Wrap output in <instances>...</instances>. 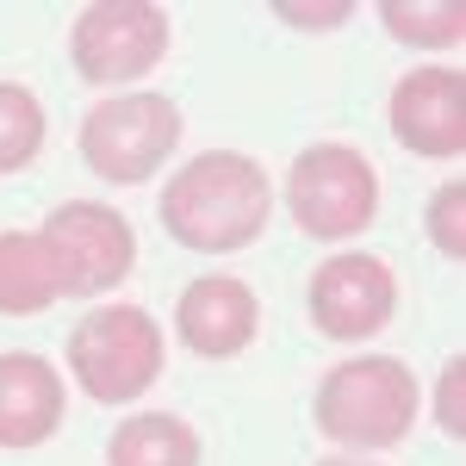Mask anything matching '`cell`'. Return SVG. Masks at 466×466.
Here are the masks:
<instances>
[{
    "mask_svg": "<svg viewBox=\"0 0 466 466\" xmlns=\"http://www.w3.org/2000/svg\"><path fill=\"white\" fill-rule=\"evenodd\" d=\"M156 212L180 249L237 255L274 218V175L243 149H206V156L180 162V175H168Z\"/></svg>",
    "mask_w": 466,
    "mask_h": 466,
    "instance_id": "cell-1",
    "label": "cell"
},
{
    "mask_svg": "<svg viewBox=\"0 0 466 466\" xmlns=\"http://www.w3.org/2000/svg\"><path fill=\"white\" fill-rule=\"evenodd\" d=\"M417 410H423V386L392 355L336 360L318 380V404H311L318 430L336 448H398L417 430Z\"/></svg>",
    "mask_w": 466,
    "mask_h": 466,
    "instance_id": "cell-2",
    "label": "cell"
},
{
    "mask_svg": "<svg viewBox=\"0 0 466 466\" xmlns=\"http://www.w3.org/2000/svg\"><path fill=\"white\" fill-rule=\"evenodd\" d=\"M162 323L137 305H100L69 329V373L94 404H137L162 380Z\"/></svg>",
    "mask_w": 466,
    "mask_h": 466,
    "instance_id": "cell-3",
    "label": "cell"
},
{
    "mask_svg": "<svg viewBox=\"0 0 466 466\" xmlns=\"http://www.w3.org/2000/svg\"><path fill=\"white\" fill-rule=\"evenodd\" d=\"M287 212L311 243H349L380 218V168L355 144H311L287 168Z\"/></svg>",
    "mask_w": 466,
    "mask_h": 466,
    "instance_id": "cell-4",
    "label": "cell"
},
{
    "mask_svg": "<svg viewBox=\"0 0 466 466\" xmlns=\"http://www.w3.org/2000/svg\"><path fill=\"white\" fill-rule=\"evenodd\" d=\"M180 131L187 118L168 94H112L81 118V156L100 180L137 187L180 149Z\"/></svg>",
    "mask_w": 466,
    "mask_h": 466,
    "instance_id": "cell-5",
    "label": "cell"
},
{
    "mask_svg": "<svg viewBox=\"0 0 466 466\" xmlns=\"http://www.w3.org/2000/svg\"><path fill=\"white\" fill-rule=\"evenodd\" d=\"M44 249L56 261L63 299H100L118 280H131L137 268V230L118 206H94V199H69L44 218Z\"/></svg>",
    "mask_w": 466,
    "mask_h": 466,
    "instance_id": "cell-6",
    "label": "cell"
},
{
    "mask_svg": "<svg viewBox=\"0 0 466 466\" xmlns=\"http://www.w3.org/2000/svg\"><path fill=\"white\" fill-rule=\"evenodd\" d=\"M168 13L156 0H100V6H81L69 32V50H75V69L81 81L94 87H125L149 75L162 56H168Z\"/></svg>",
    "mask_w": 466,
    "mask_h": 466,
    "instance_id": "cell-7",
    "label": "cell"
},
{
    "mask_svg": "<svg viewBox=\"0 0 466 466\" xmlns=\"http://www.w3.org/2000/svg\"><path fill=\"white\" fill-rule=\"evenodd\" d=\"M305 311L318 323V336H329V342H367L398 311V274L373 249L323 255L311 287H305Z\"/></svg>",
    "mask_w": 466,
    "mask_h": 466,
    "instance_id": "cell-8",
    "label": "cell"
},
{
    "mask_svg": "<svg viewBox=\"0 0 466 466\" xmlns=\"http://www.w3.org/2000/svg\"><path fill=\"white\" fill-rule=\"evenodd\" d=\"M392 137L410 156L461 162L466 156V75L454 63H417L392 87Z\"/></svg>",
    "mask_w": 466,
    "mask_h": 466,
    "instance_id": "cell-9",
    "label": "cell"
},
{
    "mask_svg": "<svg viewBox=\"0 0 466 466\" xmlns=\"http://www.w3.org/2000/svg\"><path fill=\"white\" fill-rule=\"evenodd\" d=\"M175 329H180V342H187L193 355L230 360L255 342V329H261V299H255V287L237 280V274H199V280H187V292H180Z\"/></svg>",
    "mask_w": 466,
    "mask_h": 466,
    "instance_id": "cell-10",
    "label": "cell"
},
{
    "mask_svg": "<svg viewBox=\"0 0 466 466\" xmlns=\"http://www.w3.org/2000/svg\"><path fill=\"white\" fill-rule=\"evenodd\" d=\"M63 373L32 349H6L0 355V448H37L63 430Z\"/></svg>",
    "mask_w": 466,
    "mask_h": 466,
    "instance_id": "cell-11",
    "label": "cell"
},
{
    "mask_svg": "<svg viewBox=\"0 0 466 466\" xmlns=\"http://www.w3.org/2000/svg\"><path fill=\"white\" fill-rule=\"evenodd\" d=\"M63 299L56 261L37 230H0V318H37Z\"/></svg>",
    "mask_w": 466,
    "mask_h": 466,
    "instance_id": "cell-12",
    "label": "cell"
},
{
    "mask_svg": "<svg viewBox=\"0 0 466 466\" xmlns=\"http://www.w3.org/2000/svg\"><path fill=\"white\" fill-rule=\"evenodd\" d=\"M106 466H199V430L175 410H137L106 435Z\"/></svg>",
    "mask_w": 466,
    "mask_h": 466,
    "instance_id": "cell-13",
    "label": "cell"
},
{
    "mask_svg": "<svg viewBox=\"0 0 466 466\" xmlns=\"http://www.w3.org/2000/svg\"><path fill=\"white\" fill-rule=\"evenodd\" d=\"M380 19L398 44L410 50H454L466 37V6L461 0H380Z\"/></svg>",
    "mask_w": 466,
    "mask_h": 466,
    "instance_id": "cell-14",
    "label": "cell"
},
{
    "mask_svg": "<svg viewBox=\"0 0 466 466\" xmlns=\"http://www.w3.org/2000/svg\"><path fill=\"white\" fill-rule=\"evenodd\" d=\"M44 106H37L32 87L19 81H0V175H19L32 168L37 149H44Z\"/></svg>",
    "mask_w": 466,
    "mask_h": 466,
    "instance_id": "cell-15",
    "label": "cell"
},
{
    "mask_svg": "<svg viewBox=\"0 0 466 466\" xmlns=\"http://www.w3.org/2000/svg\"><path fill=\"white\" fill-rule=\"evenodd\" d=\"M430 243L435 255H448V261H466V180H441L430 199Z\"/></svg>",
    "mask_w": 466,
    "mask_h": 466,
    "instance_id": "cell-16",
    "label": "cell"
},
{
    "mask_svg": "<svg viewBox=\"0 0 466 466\" xmlns=\"http://www.w3.org/2000/svg\"><path fill=\"white\" fill-rule=\"evenodd\" d=\"M274 13L280 25H299V32H329L355 19V0H274Z\"/></svg>",
    "mask_w": 466,
    "mask_h": 466,
    "instance_id": "cell-17",
    "label": "cell"
},
{
    "mask_svg": "<svg viewBox=\"0 0 466 466\" xmlns=\"http://www.w3.org/2000/svg\"><path fill=\"white\" fill-rule=\"evenodd\" d=\"M461 380H466V367L461 360H448L441 367V386H435V423L448 435H466V410H461Z\"/></svg>",
    "mask_w": 466,
    "mask_h": 466,
    "instance_id": "cell-18",
    "label": "cell"
},
{
    "mask_svg": "<svg viewBox=\"0 0 466 466\" xmlns=\"http://www.w3.org/2000/svg\"><path fill=\"white\" fill-rule=\"evenodd\" d=\"M318 466H386V461H355V454H329V461H318Z\"/></svg>",
    "mask_w": 466,
    "mask_h": 466,
    "instance_id": "cell-19",
    "label": "cell"
}]
</instances>
